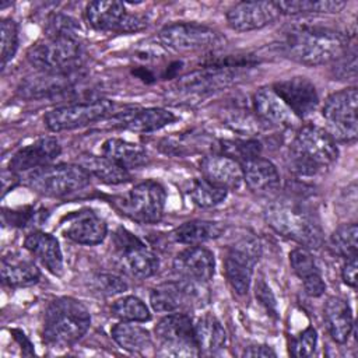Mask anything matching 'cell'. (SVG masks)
I'll list each match as a JSON object with an SVG mask.
<instances>
[{
  "mask_svg": "<svg viewBox=\"0 0 358 358\" xmlns=\"http://www.w3.org/2000/svg\"><path fill=\"white\" fill-rule=\"evenodd\" d=\"M344 34L322 25L296 24L288 27L280 38V50L291 60L305 66H322L336 62L348 48Z\"/></svg>",
  "mask_w": 358,
  "mask_h": 358,
  "instance_id": "1",
  "label": "cell"
},
{
  "mask_svg": "<svg viewBox=\"0 0 358 358\" xmlns=\"http://www.w3.org/2000/svg\"><path fill=\"white\" fill-rule=\"evenodd\" d=\"M338 158L336 140L315 124L302 126L289 145L288 166L296 176H315L330 168Z\"/></svg>",
  "mask_w": 358,
  "mask_h": 358,
  "instance_id": "2",
  "label": "cell"
},
{
  "mask_svg": "<svg viewBox=\"0 0 358 358\" xmlns=\"http://www.w3.org/2000/svg\"><path fill=\"white\" fill-rule=\"evenodd\" d=\"M264 220L277 234L303 245V248L316 249L323 243V231L316 214L301 201L273 200L264 208Z\"/></svg>",
  "mask_w": 358,
  "mask_h": 358,
  "instance_id": "3",
  "label": "cell"
},
{
  "mask_svg": "<svg viewBox=\"0 0 358 358\" xmlns=\"http://www.w3.org/2000/svg\"><path fill=\"white\" fill-rule=\"evenodd\" d=\"M91 315L84 303L60 296L49 302L43 315L42 336L46 344L57 348L77 343L90 329Z\"/></svg>",
  "mask_w": 358,
  "mask_h": 358,
  "instance_id": "4",
  "label": "cell"
},
{
  "mask_svg": "<svg viewBox=\"0 0 358 358\" xmlns=\"http://www.w3.org/2000/svg\"><path fill=\"white\" fill-rule=\"evenodd\" d=\"M83 46L78 36H46L27 52L28 62L43 73H69L81 69Z\"/></svg>",
  "mask_w": 358,
  "mask_h": 358,
  "instance_id": "5",
  "label": "cell"
},
{
  "mask_svg": "<svg viewBox=\"0 0 358 358\" xmlns=\"http://www.w3.org/2000/svg\"><path fill=\"white\" fill-rule=\"evenodd\" d=\"M241 67L243 66L210 64L201 70L179 77V80L172 85L171 92L178 99H182L180 102L204 98L238 83L243 77Z\"/></svg>",
  "mask_w": 358,
  "mask_h": 358,
  "instance_id": "6",
  "label": "cell"
},
{
  "mask_svg": "<svg viewBox=\"0 0 358 358\" xmlns=\"http://www.w3.org/2000/svg\"><path fill=\"white\" fill-rule=\"evenodd\" d=\"M91 175L80 164L46 165L27 175V186L48 197H63L87 187Z\"/></svg>",
  "mask_w": 358,
  "mask_h": 358,
  "instance_id": "7",
  "label": "cell"
},
{
  "mask_svg": "<svg viewBox=\"0 0 358 358\" xmlns=\"http://www.w3.org/2000/svg\"><path fill=\"white\" fill-rule=\"evenodd\" d=\"M208 299L203 282L182 278L168 281L151 289L150 302L158 313H187L203 306Z\"/></svg>",
  "mask_w": 358,
  "mask_h": 358,
  "instance_id": "8",
  "label": "cell"
},
{
  "mask_svg": "<svg viewBox=\"0 0 358 358\" xmlns=\"http://www.w3.org/2000/svg\"><path fill=\"white\" fill-rule=\"evenodd\" d=\"M357 102L358 92L355 87L340 90L326 98L322 115L327 122V131L334 140L343 143H352L357 140Z\"/></svg>",
  "mask_w": 358,
  "mask_h": 358,
  "instance_id": "9",
  "label": "cell"
},
{
  "mask_svg": "<svg viewBox=\"0 0 358 358\" xmlns=\"http://www.w3.org/2000/svg\"><path fill=\"white\" fill-rule=\"evenodd\" d=\"M158 354L162 357L200 355L192 319L187 313H168L155 326Z\"/></svg>",
  "mask_w": 358,
  "mask_h": 358,
  "instance_id": "10",
  "label": "cell"
},
{
  "mask_svg": "<svg viewBox=\"0 0 358 358\" xmlns=\"http://www.w3.org/2000/svg\"><path fill=\"white\" fill-rule=\"evenodd\" d=\"M113 246L120 268L130 277L144 280L158 271L157 255L126 228L120 227L115 231Z\"/></svg>",
  "mask_w": 358,
  "mask_h": 358,
  "instance_id": "11",
  "label": "cell"
},
{
  "mask_svg": "<svg viewBox=\"0 0 358 358\" xmlns=\"http://www.w3.org/2000/svg\"><path fill=\"white\" fill-rule=\"evenodd\" d=\"M158 38L166 48L179 53L210 50L222 43V36L215 29L196 22L165 25Z\"/></svg>",
  "mask_w": 358,
  "mask_h": 358,
  "instance_id": "12",
  "label": "cell"
},
{
  "mask_svg": "<svg viewBox=\"0 0 358 358\" xmlns=\"http://www.w3.org/2000/svg\"><path fill=\"white\" fill-rule=\"evenodd\" d=\"M166 192L157 180H145L136 185L120 201L122 211L141 224L158 222L164 214Z\"/></svg>",
  "mask_w": 358,
  "mask_h": 358,
  "instance_id": "13",
  "label": "cell"
},
{
  "mask_svg": "<svg viewBox=\"0 0 358 358\" xmlns=\"http://www.w3.org/2000/svg\"><path fill=\"white\" fill-rule=\"evenodd\" d=\"M260 243L255 238H243L232 245L224 260L225 277L238 295H246L260 257Z\"/></svg>",
  "mask_w": 358,
  "mask_h": 358,
  "instance_id": "14",
  "label": "cell"
},
{
  "mask_svg": "<svg viewBox=\"0 0 358 358\" xmlns=\"http://www.w3.org/2000/svg\"><path fill=\"white\" fill-rule=\"evenodd\" d=\"M90 25L96 31L130 34L141 31L147 27L145 18L131 14L120 1L98 0L87 6L85 10Z\"/></svg>",
  "mask_w": 358,
  "mask_h": 358,
  "instance_id": "15",
  "label": "cell"
},
{
  "mask_svg": "<svg viewBox=\"0 0 358 358\" xmlns=\"http://www.w3.org/2000/svg\"><path fill=\"white\" fill-rule=\"evenodd\" d=\"M112 110L113 102L109 99H95L55 108L45 115L43 120L50 131H64L105 119Z\"/></svg>",
  "mask_w": 358,
  "mask_h": 358,
  "instance_id": "16",
  "label": "cell"
},
{
  "mask_svg": "<svg viewBox=\"0 0 358 358\" xmlns=\"http://www.w3.org/2000/svg\"><path fill=\"white\" fill-rule=\"evenodd\" d=\"M271 90L299 120L309 116L319 105V95L315 84L302 76L278 81Z\"/></svg>",
  "mask_w": 358,
  "mask_h": 358,
  "instance_id": "17",
  "label": "cell"
},
{
  "mask_svg": "<svg viewBox=\"0 0 358 358\" xmlns=\"http://www.w3.org/2000/svg\"><path fill=\"white\" fill-rule=\"evenodd\" d=\"M280 15L275 1H241L227 11V22L234 31L248 32L270 25Z\"/></svg>",
  "mask_w": 358,
  "mask_h": 358,
  "instance_id": "18",
  "label": "cell"
},
{
  "mask_svg": "<svg viewBox=\"0 0 358 358\" xmlns=\"http://www.w3.org/2000/svg\"><path fill=\"white\" fill-rule=\"evenodd\" d=\"M81 78V69L69 73H43L27 77L17 92L24 99H42L70 91Z\"/></svg>",
  "mask_w": 358,
  "mask_h": 358,
  "instance_id": "19",
  "label": "cell"
},
{
  "mask_svg": "<svg viewBox=\"0 0 358 358\" xmlns=\"http://www.w3.org/2000/svg\"><path fill=\"white\" fill-rule=\"evenodd\" d=\"M63 235L80 245H99L108 234L106 222L92 210L76 211L66 217Z\"/></svg>",
  "mask_w": 358,
  "mask_h": 358,
  "instance_id": "20",
  "label": "cell"
},
{
  "mask_svg": "<svg viewBox=\"0 0 358 358\" xmlns=\"http://www.w3.org/2000/svg\"><path fill=\"white\" fill-rule=\"evenodd\" d=\"M172 267L182 278L204 284L214 275L215 259L211 250L200 245L189 246L175 256Z\"/></svg>",
  "mask_w": 358,
  "mask_h": 358,
  "instance_id": "21",
  "label": "cell"
},
{
  "mask_svg": "<svg viewBox=\"0 0 358 358\" xmlns=\"http://www.w3.org/2000/svg\"><path fill=\"white\" fill-rule=\"evenodd\" d=\"M200 171L206 180L225 190L238 189L243 182L242 165L227 154H210L200 161Z\"/></svg>",
  "mask_w": 358,
  "mask_h": 358,
  "instance_id": "22",
  "label": "cell"
},
{
  "mask_svg": "<svg viewBox=\"0 0 358 358\" xmlns=\"http://www.w3.org/2000/svg\"><path fill=\"white\" fill-rule=\"evenodd\" d=\"M253 109L262 123L274 127L289 129L299 123V119L271 88H260L255 92Z\"/></svg>",
  "mask_w": 358,
  "mask_h": 358,
  "instance_id": "23",
  "label": "cell"
},
{
  "mask_svg": "<svg viewBox=\"0 0 358 358\" xmlns=\"http://www.w3.org/2000/svg\"><path fill=\"white\" fill-rule=\"evenodd\" d=\"M62 152V147L55 137H42L35 143L20 148L10 159L8 168L13 172L34 171L50 165Z\"/></svg>",
  "mask_w": 358,
  "mask_h": 358,
  "instance_id": "24",
  "label": "cell"
},
{
  "mask_svg": "<svg viewBox=\"0 0 358 358\" xmlns=\"http://www.w3.org/2000/svg\"><path fill=\"white\" fill-rule=\"evenodd\" d=\"M176 120L175 115L162 108H143L120 112L112 117V126L136 133L157 131Z\"/></svg>",
  "mask_w": 358,
  "mask_h": 358,
  "instance_id": "25",
  "label": "cell"
},
{
  "mask_svg": "<svg viewBox=\"0 0 358 358\" xmlns=\"http://www.w3.org/2000/svg\"><path fill=\"white\" fill-rule=\"evenodd\" d=\"M241 165L243 180L252 192L268 193L280 187V172L270 159L256 155L245 159Z\"/></svg>",
  "mask_w": 358,
  "mask_h": 358,
  "instance_id": "26",
  "label": "cell"
},
{
  "mask_svg": "<svg viewBox=\"0 0 358 358\" xmlns=\"http://www.w3.org/2000/svg\"><path fill=\"white\" fill-rule=\"evenodd\" d=\"M24 248L45 266L52 274L62 275L63 273V255L57 239L46 232L35 231L24 241Z\"/></svg>",
  "mask_w": 358,
  "mask_h": 358,
  "instance_id": "27",
  "label": "cell"
},
{
  "mask_svg": "<svg viewBox=\"0 0 358 358\" xmlns=\"http://www.w3.org/2000/svg\"><path fill=\"white\" fill-rule=\"evenodd\" d=\"M194 338L200 355H217L228 345V334L222 323L211 313L201 316L193 324Z\"/></svg>",
  "mask_w": 358,
  "mask_h": 358,
  "instance_id": "28",
  "label": "cell"
},
{
  "mask_svg": "<svg viewBox=\"0 0 358 358\" xmlns=\"http://www.w3.org/2000/svg\"><path fill=\"white\" fill-rule=\"evenodd\" d=\"M289 263L294 273L302 280L305 292L309 296L323 295L326 291V284L312 253L306 248L292 249L289 253Z\"/></svg>",
  "mask_w": 358,
  "mask_h": 358,
  "instance_id": "29",
  "label": "cell"
},
{
  "mask_svg": "<svg viewBox=\"0 0 358 358\" xmlns=\"http://www.w3.org/2000/svg\"><path fill=\"white\" fill-rule=\"evenodd\" d=\"M324 322L331 338L338 344L345 343L354 327L348 302L340 296H330L324 303Z\"/></svg>",
  "mask_w": 358,
  "mask_h": 358,
  "instance_id": "30",
  "label": "cell"
},
{
  "mask_svg": "<svg viewBox=\"0 0 358 358\" xmlns=\"http://www.w3.org/2000/svg\"><path fill=\"white\" fill-rule=\"evenodd\" d=\"M91 176H95L103 183L119 185L130 179V173L126 168L119 165L116 161L105 155L85 154L80 157L78 162Z\"/></svg>",
  "mask_w": 358,
  "mask_h": 358,
  "instance_id": "31",
  "label": "cell"
},
{
  "mask_svg": "<svg viewBox=\"0 0 358 358\" xmlns=\"http://www.w3.org/2000/svg\"><path fill=\"white\" fill-rule=\"evenodd\" d=\"M41 271L35 263L24 260L21 257L4 256L1 259V280L6 285L17 287H29L39 281Z\"/></svg>",
  "mask_w": 358,
  "mask_h": 358,
  "instance_id": "32",
  "label": "cell"
},
{
  "mask_svg": "<svg viewBox=\"0 0 358 358\" xmlns=\"http://www.w3.org/2000/svg\"><path fill=\"white\" fill-rule=\"evenodd\" d=\"M102 152L105 157L116 161L127 171L143 166L148 161L147 152L141 145L122 138H108L103 141Z\"/></svg>",
  "mask_w": 358,
  "mask_h": 358,
  "instance_id": "33",
  "label": "cell"
},
{
  "mask_svg": "<svg viewBox=\"0 0 358 358\" xmlns=\"http://www.w3.org/2000/svg\"><path fill=\"white\" fill-rule=\"evenodd\" d=\"M224 231L222 224L206 220H192L179 225L173 231L176 242L187 246H199L210 239L218 238Z\"/></svg>",
  "mask_w": 358,
  "mask_h": 358,
  "instance_id": "34",
  "label": "cell"
},
{
  "mask_svg": "<svg viewBox=\"0 0 358 358\" xmlns=\"http://www.w3.org/2000/svg\"><path fill=\"white\" fill-rule=\"evenodd\" d=\"M110 336L119 347L130 352H144L152 347V338L147 329L134 322H120L110 329Z\"/></svg>",
  "mask_w": 358,
  "mask_h": 358,
  "instance_id": "35",
  "label": "cell"
},
{
  "mask_svg": "<svg viewBox=\"0 0 358 358\" xmlns=\"http://www.w3.org/2000/svg\"><path fill=\"white\" fill-rule=\"evenodd\" d=\"M281 14H309V13H338L341 11L347 3L340 0H285V1H275Z\"/></svg>",
  "mask_w": 358,
  "mask_h": 358,
  "instance_id": "36",
  "label": "cell"
},
{
  "mask_svg": "<svg viewBox=\"0 0 358 358\" xmlns=\"http://www.w3.org/2000/svg\"><path fill=\"white\" fill-rule=\"evenodd\" d=\"M110 312L122 322H148L151 319L147 305L134 295L116 299L110 306Z\"/></svg>",
  "mask_w": 358,
  "mask_h": 358,
  "instance_id": "37",
  "label": "cell"
},
{
  "mask_svg": "<svg viewBox=\"0 0 358 358\" xmlns=\"http://www.w3.org/2000/svg\"><path fill=\"white\" fill-rule=\"evenodd\" d=\"M330 248L331 250L344 257L357 256L358 249V227L355 222L340 225L330 236Z\"/></svg>",
  "mask_w": 358,
  "mask_h": 358,
  "instance_id": "38",
  "label": "cell"
},
{
  "mask_svg": "<svg viewBox=\"0 0 358 358\" xmlns=\"http://www.w3.org/2000/svg\"><path fill=\"white\" fill-rule=\"evenodd\" d=\"M227 193L228 190L210 183L204 178L194 179L189 190V196L193 200V203L203 208H208L220 204L227 197Z\"/></svg>",
  "mask_w": 358,
  "mask_h": 358,
  "instance_id": "39",
  "label": "cell"
},
{
  "mask_svg": "<svg viewBox=\"0 0 358 358\" xmlns=\"http://www.w3.org/2000/svg\"><path fill=\"white\" fill-rule=\"evenodd\" d=\"M0 63L1 70L6 69L8 62L13 60L17 49H18V27L14 20L4 18L0 27Z\"/></svg>",
  "mask_w": 358,
  "mask_h": 358,
  "instance_id": "40",
  "label": "cell"
},
{
  "mask_svg": "<svg viewBox=\"0 0 358 358\" xmlns=\"http://www.w3.org/2000/svg\"><path fill=\"white\" fill-rule=\"evenodd\" d=\"M56 35L78 36L77 21L62 13L52 14L46 22V36H56Z\"/></svg>",
  "mask_w": 358,
  "mask_h": 358,
  "instance_id": "41",
  "label": "cell"
},
{
  "mask_svg": "<svg viewBox=\"0 0 358 358\" xmlns=\"http://www.w3.org/2000/svg\"><path fill=\"white\" fill-rule=\"evenodd\" d=\"M317 345V333L313 327H306L299 336L292 338L289 345V352L294 357L305 358L313 355Z\"/></svg>",
  "mask_w": 358,
  "mask_h": 358,
  "instance_id": "42",
  "label": "cell"
},
{
  "mask_svg": "<svg viewBox=\"0 0 358 358\" xmlns=\"http://www.w3.org/2000/svg\"><path fill=\"white\" fill-rule=\"evenodd\" d=\"M336 67L333 69L334 76L338 80L355 78L357 74V52L355 49H348L334 62Z\"/></svg>",
  "mask_w": 358,
  "mask_h": 358,
  "instance_id": "43",
  "label": "cell"
},
{
  "mask_svg": "<svg viewBox=\"0 0 358 358\" xmlns=\"http://www.w3.org/2000/svg\"><path fill=\"white\" fill-rule=\"evenodd\" d=\"M95 287L101 294L115 295L124 292L127 289V284L117 275L113 274H101L95 278Z\"/></svg>",
  "mask_w": 358,
  "mask_h": 358,
  "instance_id": "44",
  "label": "cell"
},
{
  "mask_svg": "<svg viewBox=\"0 0 358 358\" xmlns=\"http://www.w3.org/2000/svg\"><path fill=\"white\" fill-rule=\"evenodd\" d=\"M256 298L260 301L262 305L266 306V309L275 316L277 313V303H275V298L271 292V289L268 288V285L264 281H259L256 285Z\"/></svg>",
  "mask_w": 358,
  "mask_h": 358,
  "instance_id": "45",
  "label": "cell"
},
{
  "mask_svg": "<svg viewBox=\"0 0 358 358\" xmlns=\"http://www.w3.org/2000/svg\"><path fill=\"white\" fill-rule=\"evenodd\" d=\"M341 277L347 285L355 287V284H357V256L345 259V263L341 270Z\"/></svg>",
  "mask_w": 358,
  "mask_h": 358,
  "instance_id": "46",
  "label": "cell"
},
{
  "mask_svg": "<svg viewBox=\"0 0 358 358\" xmlns=\"http://www.w3.org/2000/svg\"><path fill=\"white\" fill-rule=\"evenodd\" d=\"M275 351L266 344H252L249 347H246L242 352V357H263V358H268V357H275Z\"/></svg>",
  "mask_w": 358,
  "mask_h": 358,
  "instance_id": "47",
  "label": "cell"
}]
</instances>
